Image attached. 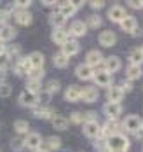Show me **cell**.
<instances>
[{
    "label": "cell",
    "mask_w": 143,
    "mask_h": 152,
    "mask_svg": "<svg viewBox=\"0 0 143 152\" xmlns=\"http://www.w3.org/2000/svg\"><path fill=\"white\" fill-rule=\"evenodd\" d=\"M107 147L112 152H127L131 147V142L126 135H115V137L107 138Z\"/></svg>",
    "instance_id": "cell-1"
},
{
    "label": "cell",
    "mask_w": 143,
    "mask_h": 152,
    "mask_svg": "<svg viewBox=\"0 0 143 152\" xmlns=\"http://www.w3.org/2000/svg\"><path fill=\"white\" fill-rule=\"evenodd\" d=\"M143 128V121L140 115H136V114H129L124 117V121H122V129H126L127 133H136L138 129H142Z\"/></svg>",
    "instance_id": "cell-2"
},
{
    "label": "cell",
    "mask_w": 143,
    "mask_h": 152,
    "mask_svg": "<svg viewBox=\"0 0 143 152\" xmlns=\"http://www.w3.org/2000/svg\"><path fill=\"white\" fill-rule=\"evenodd\" d=\"M115 135H122V124L119 121H113V119H108L105 122L103 129H101V138H110L115 137Z\"/></svg>",
    "instance_id": "cell-3"
},
{
    "label": "cell",
    "mask_w": 143,
    "mask_h": 152,
    "mask_svg": "<svg viewBox=\"0 0 143 152\" xmlns=\"http://www.w3.org/2000/svg\"><path fill=\"white\" fill-rule=\"evenodd\" d=\"M42 145V137L37 131H30L28 135H25V147L30 151H38Z\"/></svg>",
    "instance_id": "cell-4"
},
{
    "label": "cell",
    "mask_w": 143,
    "mask_h": 152,
    "mask_svg": "<svg viewBox=\"0 0 143 152\" xmlns=\"http://www.w3.org/2000/svg\"><path fill=\"white\" fill-rule=\"evenodd\" d=\"M79 7H82V2H61L58 11L68 19V18H72V16L79 11Z\"/></svg>",
    "instance_id": "cell-5"
},
{
    "label": "cell",
    "mask_w": 143,
    "mask_h": 152,
    "mask_svg": "<svg viewBox=\"0 0 143 152\" xmlns=\"http://www.w3.org/2000/svg\"><path fill=\"white\" fill-rule=\"evenodd\" d=\"M103 114L108 117V119H113V121H117L119 117H120V114H122V105L120 103H105L103 105Z\"/></svg>",
    "instance_id": "cell-6"
},
{
    "label": "cell",
    "mask_w": 143,
    "mask_h": 152,
    "mask_svg": "<svg viewBox=\"0 0 143 152\" xmlns=\"http://www.w3.org/2000/svg\"><path fill=\"white\" fill-rule=\"evenodd\" d=\"M17 103H19L21 107L35 108V107L38 105V103H37V94H32V93H28L26 89H25V91L19 93V96H17Z\"/></svg>",
    "instance_id": "cell-7"
},
{
    "label": "cell",
    "mask_w": 143,
    "mask_h": 152,
    "mask_svg": "<svg viewBox=\"0 0 143 152\" xmlns=\"http://www.w3.org/2000/svg\"><path fill=\"white\" fill-rule=\"evenodd\" d=\"M126 16H127L126 9H124L120 4H115V5H112L110 9H108V19L113 21V23H120Z\"/></svg>",
    "instance_id": "cell-8"
},
{
    "label": "cell",
    "mask_w": 143,
    "mask_h": 152,
    "mask_svg": "<svg viewBox=\"0 0 143 152\" xmlns=\"http://www.w3.org/2000/svg\"><path fill=\"white\" fill-rule=\"evenodd\" d=\"M120 66H122V63H120V58H117V56H108L107 60H103V70L110 75L115 74L117 70H120Z\"/></svg>",
    "instance_id": "cell-9"
},
{
    "label": "cell",
    "mask_w": 143,
    "mask_h": 152,
    "mask_svg": "<svg viewBox=\"0 0 143 152\" xmlns=\"http://www.w3.org/2000/svg\"><path fill=\"white\" fill-rule=\"evenodd\" d=\"M75 75L79 77L80 80H89V79H93V75H94V68H91L86 63H79L75 66Z\"/></svg>",
    "instance_id": "cell-10"
},
{
    "label": "cell",
    "mask_w": 143,
    "mask_h": 152,
    "mask_svg": "<svg viewBox=\"0 0 143 152\" xmlns=\"http://www.w3.org/2000/svg\"><path fill=\"white\" fill-rule=\"evenodd\" d=\"M98 40H99V44L103 47H112V46H115V42H117V35H115V31H112V30H103L99 33Z\"/></svg>",
    "instance_id": "cell-11"
},
{
    "label": "cell",
    "mask_w": 143,
    "mask_h": 152,
    "mask_svg": "<svg viewBox=\"0 0 143 152\" xmlns=\"http://www.w3.org/2000/svg\"><path fill=\"white\" fill-rule=\"evenodd\" d=\"M80 51V44L75 40V39H70V40H66L63 46H61V53H63L65 56H75V54H79Z\"/></svg>",
    "instance_id": "cell-12"
},
{
    "label": "cell",
    "mask_w": 143,
    "mask_h": 152,
    "mask_svg": "<svg viewBox=\"0 0 143 152\" xmlns=\"http://www.w3.org/2000/svg\"><path fill=\"white\" fill-rule=\"evenodd\" d=\"M98 96H99V93H98V89L93 88V86H86V88H82V91H80V100L86 102V103L96 102Z\"/></svg>",
    "instance_id": "cell-13"
},
{
    "label": "cell",
    "mask_w": 143,
    "mask_h": 152,
    "mask_svg": "<svg viewBox=\"0 0 143 152\" xmlns=\"http://www.w3.org/2000/svg\"><path fill=\"white\" fill-rule=\"evenodd\" d=\"M14 19H16L17 25H21V26H30L33 21V16L30 11H19V9H16L14 11Z\"/></svg>",
    "instance_id": "cell-14"
},
{
    "label": "cell",
    "mask_w": 143,
    "mask_h": 152,
    "mask_svg": "<svg viewBox=\"0 0 143 152\" xmlns=\"http://www.w3.org/2000/svg\"><path fill=\"white\" fill-rule=\"evenodd\" d=\"M124 98V93L120 91L119 86H110L107 89V102L108 103H120Z\"/></svg>",
    "instance_id": "cell-15"
},
{
    "label": "cell",
    "mask_w": 143,
    "mask_h": 152,
    "mask_svg": "<svg viewBox=\"0 0 143 152\" xmlns=\"http://www.w3.org/2000/svg\"><path fill=\"white\" fill-rule=\"evenodd\" d=\"M93 79H94L96 86H101V88H110V86H112V75H110V74H107L105 70L94 72Z\"/></svg>",
    "instance_id": "cell-16"
},
{
    "label": "cell",
    "mask_w": 143,
    "mask_h": 152,
    "mask_svg": "<svg viewBox=\"0 0 143 152\" xmlns=\"http://www.w3.org/2000/svg\"><path fill=\"white\" fill-rule=\"evenodd\" d=\"M119 26H120V30L126 31V33H133V31L138 28V21H136V18H134V16L127 14L126 18L119 23Z\"/></svg>",
    "instance_id": "cell-17"
},
{
    "label": "cell",
    "mask_w": 143,
    "mask_h": 152,
    "mask_svg": "<svg viewBox=\"0 0 143 152\" xmlns=\"http://www.w3.org/2000/svg\"><path fill=\"white\" fill-rule=\"evenodd\" d=\"M51 39H52V42L54 44H58V46H63L66 40H70V33L63 28H54L52 30V35H51Z\"/></svg>",
    "instance_id": "cell-18"
},
{
    "label": "cell",
    "mask_w": 143,
    "mask_h": 152,
    "mask_svg": "<svg viewBox=\"0 0 143 152\" xmlns=\"http://www.w3.org/2000/svg\"><path fill=\"white\" fill-rule=\"evenodd\" d=\"M84 135L87 138H99L101 135V128L98 122H84Z\"/></svg>",
    "instance_id": "cell-19"
},
{
    "label": "cell",
    "mask_w": 143,
    "mask_h": 152,
    "mask_svg": "<svg viewBox=\"0 0 143 152\" xmlns=\"http://www.w3.org/2000/svg\"><path fill=\"white\" fill-rule=\"evenodd\" d=\"M101 63H103L101 53H99L98 49H91V51L87 53V56H86V65H89L91 68H94V66L101 65Z\"/></svg>",
    "instance_id": "cell-20"
},
{
    "label": "cell",
    "mask_w": 143,
    "mask_h": 152,
    "mask_svg": "<svg viewBox=\"0 0 143 152\" xmlns=\"http://www.w3.org/2000/svg\"><path fill=\"white\" fill-rule=\"evenodd\" d=\"M30 70H32V65H30L28 58H19L14 65V74L16 75H28Z\"/></svg>",
    "instance_id": "cell-21"
},
{
    "label": "cell",
    "mask_w": 143,
    "mask_h": 152,
    "mask_svg": "<svg viewBox=\"0 0 143 152\" xmlns=\"http://www.w3.org/2000/svg\"><path fill=\"white\" fill-rule=\"evenodd\" d=\"M86 31H87V26H86V23L84 21H80V19H77V21H73L72 25H70V35L72 37H82V35H86Z\"/></svg>",
    "instance_id": "cell-22"
},
{
    "label": "cell",
    "mask_w": 143,
    "mask_h": 152,
    "mask_svg": "<svg viewBox=\"0 0 143 152\" xmlns=\"http://www.w3.org/2000/svg\"><path fill=\"white\" fill-rule=\"evenodd\" d=\"M33 115H35V117H38V119H52L56 114H54V108L37 105L35 108H33Z\"/></svg>",
    "instance_id": "cell-23"
},
{
    "label": "cell",
    "mask_w": 143,
    "mask_h": 152,
    "mask_svg": "<svg viewBox=\"0 0 143 152\" xmlns=\"http://www.w3.org/2000/svg\"><path fill=\"white\" fill-rule=\"evenodd\" d=\"M80 91H82V88L75 86V84L68 86L66 91H65V100H66V102H79L80 100Z\"/></svg>",
    "instance_id": "cell-24"
},
{
    "label": "cell",
    "mask_w": 143,
    "mask_h": 152,
    "mask_svg": "<svg viewBox=\"0 0 143 152\" xmlns=\"http://www.w3.org/2000/svg\"><path fill=\"white\" fill-rule=\"evenodd\" d=\"M49 23L54 26V28H63V25H66V18H65L60 11H52L49 16Z\"/></svg>",
    "instance_id": "cell-25"
},
{
    "label": "cell",
    "mask_w": 143,
    "mask_h": 152,
    "mask_svg": "<svg viewBox=\"0 0 143 152\" xmlns=\"http://www.w3.org/2000/svg\"><path fill=\"white\" fill-rule=\"evenodd\" d=\"M26 58H28V61H30L32 68H44L46 58H44V54H42V53L35 51V53H32V54H30V56H26Z\"/></svg>",
    "instance_id": "cell-26"
},
{
    "label": "cell",
    "mask_w": 143,
    "mask_h": 152,
    "mask_svg": "<svg viewBox=\"0 0 143 152\" xmlns=\"http://www.w3.org/2000/svg\"><path fill=\"white\" fill-rule=\"evenodd\" d=\"M51 122H52V128L58 129V131H65V129H68V126H70L68 119H66L65 115H58V114L51 119Z\"/></svg>",
    "instance_id": "cell-27"
},
{
    "label": "cell",
    "mask_w": 143,
    "mask_h": 152,
    "mask_svg": "<svg viewBox=\"0 0 143 152\" xmlns=\"http://www.w3.org/2000/svg\"><path fill=\"white\" fill-rule=\"evenodd\" d=\"M16 37V28L11 26V25H4L0 26V40L7 42V40H12Z\"/></svg>",
    "instance_id": "cell-28"
},
{
    "label": "cell",
    "mask_w": 143,
    "mask_h": 152,
    "mask_svg": "<svg viewBox=\"0 0 143 152\" xmlns=\"http://www.w3.org/2000/svg\"><path fill=\"white\" fill-rule=\"evenodd\" d=\"M142 63H143V51H142V47H134V49L129 53V65L142 66Z\"/></svg>",
    "instance_id": "cell-29"
},
{
    "label": "cell",
    "mask_w": 143,
    "mask_h": 152,
    "mask_svg": "<svg viewBox=\"0 0 143 152\" xmlns=\"http://www.w3.org/2000/svg\"><path fill=\"white\" fill-rule=\"evenodd\" d=\"M143 74V70H142V66H136V65H129L126 68V77H127V80H136V79H140Z\"/></svg>",
    "instance_id": "cell-30"
},
{
    "label": "cell",
    "mask_w": 143,
    "mask_h": 152,
    "mask_svg": "<svg viewBox=\"0 0 143 152\" xmlns=\"http://www.w3.org/2000/svg\"><path fill=\"white\" fill-rule=\"evenodd\" d=\"M14 129H16V133L19 137H25V135L30 133V124H28V121H25V119H17L14 122Z\"/></svg>",
    "instance_id": "cell-31"
},
{
    "label": "cell",
    "mask_w": 143,
    "mask_h": 152,
    "mask_svg": "<svg viewBox=\"0 0 143 152\" xmlns=\"http://www.w3.org/2000/svg\"><path fill=\"white\" fill-rule=\"evenodd\" d=\"M84 23H86V26H87V28L96 30V28H99V26L103 25V18H101L99 14H91L86 21H84Z\"/></svg>",
    "instance_id": "cell-32"
},
{
    "label": "cell",
    "mask_w": 143,
    "mask_h": 152,
    "mask_svg": "<svg viewBox=\"0 0 143 152\" xmlns=\"http://www.w3.org/2000/svg\"><path fill=\"white\" fill-rule=\"evenodd\" d=\"M68 61H70V58H68V56H65L61 51H60V53H56V54L52 56V63H54V66H56V68H65V66L68 65Z\"/></svg>",
    "instance_id": "cell-33"
},
{
    "label": "cell",
    "mask_w": 143,
    "mask_h": 152,
    "mask_svg": "<svg viewBox=\"0 0 143 152\" xmlns=\"http://www.w3.org/2000/svg\"><path fill=\"white\" fill-rule=\"evenodd\" d=\"M61 89V82L58 80V79H51V80H47V84H46V89L44 91H47L51 96L52 94H56V93Z\"/></svg>",
    "instance_id": "cell-34"
},
{
    "label": "cell",
    "mask_w": 143,
    "mask_h": 152,
    "mask_svg": "<svg viewBox=\"0 0 143 152\" xmlns=\"http://www.w3.org/2000/svg\"><path fill=\"white\" fill-rule=\"evenodd\" d=\"M46 75V72H44V68H32L30 72H28V80H37V82H40L42 79Z\"/></svg>",
    "instance_id": "cell-35"
},
{
    "label": "cell",
    "mask_w": 143,
    "mask_h": 152,
    "mask_svg": "<svg viewBox=\"0 0 143 152\" xmlns=\"http://www.w3.org/2000/svg\"><path fill=\"white\" fill-rule=\"evenodd\" d=\"M23 149H25V138L23 137H14L11 140V151L21 152Z\"/></svg>",
    "instance_id": "cell-36"
},
{
    "label": "cell",
    "mask_w": 143,
    "mask_h": 152,
    "mask_svg": "<svg viewBox=\"0 0 143 152\" xmlns=\"http://www.w3.org/2000/svg\"><path fill=\"white\" fill-rule=\"evenodd\" d=\"M49 151H60L61 149V138L60 137H49L47 142H46Z\"/></svg>",
    "instance_id": "cell-37"
},
{
    "label": "cell",
    "mask_w": 143,
    "mask_h": 152,
    "mask_svg": "<svg viewBox=\"0 0 143 152\" xmlns=\"http://www.w3.org/2000/svg\"><path fill=\"white\" fill-rule=\"evenodd\" d=\"M26 91L32 93V94H38L42 91V82H37V80H26Z\"/></svg>",
    "instance_id": "cell-38"
},
{
    "label": "cell",
    "mask_w": 143,
    "mask_h": 152,
    "mask_svg": "<svg viewBox=\"0 0 143 152\" xmlns=\"http://www.w3.org/2000/svg\"><path fill=\"white\" fill-rule=\"evenodd\" d=\"M51 98H52V96H51L47 91H40L37 94V103L40 107H47V103L51 102Z\"/></svg>",
    "instance_id": "cell-39"
},
{
    "label": "cell",
    "mask_w": 143,
    "mask_h": 152,
    "mask_svg": "<svg viewBox=\"0 0 143 152\" xmlns=\"http://www.w3.org/2000/svg\"><path fill=\"white\" fill-rule=\"evenodd\" d=\"M11 93H12V86L11 84H7V82L0 84V98H7V96H11Z\"/></svg>",
    "instance_id": "cell-40"
},
{
    "label": "cell",
    "mask_w": 143,
    "mask_h": 152,
    "mask_svg": "<svg viewBox=\"0 0 143 152\" xmlns=\"http://www.w3.org/2000/svg\"><path fill=\"white\" fill-rule=\"evenodd\" d=\"M68 122H70V124H82V122H84V114H80V112H73V114L70 115Z\"/></svg>",
    "instance_id": "cell-41"
},
{
    "label": "cell",
    "mask_w": 143,
    "mask_h": 152,
    "mask_svg": "<svg viewBox=\"0 0 143 152\" xmlns=\"http://www.w3.org/2000/svg\"><path fill=\"white\" fill-rule=\"evenodd\" d=\"M19 51H21V47L16 46V44H12V46H9L5 49V53H7V56L9 58H14V56H19Z\"/></svg>",
    "instance_id": "cell-42"
},
{
    "label": "cell",
    "mask_w": 143,
    "mask_h": 152,
    "mask_svg": "<svg viewBox=\"0 0 143 152\" xmlns=\"http://www.w3.org/2000/svg\"><path fill=\"white\" fill-rule=\"evenodd\" d=\"M94 147H96V151H99V152H103L105 149H107V138H94Z\"/></svg>",
    "instance_id": "cell-43"
},
{
    "label": "cell",
    "mask_w": 143,
    "mask_h": 152,
    "mask_svg": "<svg viewBox=\"0 0 143 152\" xmlns=\"http://www.w3.org/2000/svg\"><path fill=\"white\" fill-rule=\"evenodd\" d=\"M9 18H11V11H4V9H0V26L7 25Z\"/></svg>",
    "instance_id": "cell-44"
},
{
    "label": "cell",
    "mask_w": 143,
    "mask_h": 152,
    "mask_svg": "<svg viewBox=\"0 0 143 152\" xmlns=\"http://www.w3.org/2000/svg\"><path fill=\"white\" fill-rule=\"evenodd\" d=\"M9 63H11V58L7 56V53H2L0 54V70H5Z\"/></svg>",
    "instance_id": "cell-45"
},
{
    "label": "cell",
    "mask_w": 143,
    "mask_h": 152,
    "mask_svg": "<svg viewBox=\"0 0 143 152\" xmlns=\"http://www.w3.org/2000/svg\"><path fill=\"white\" fill-rule=\"evenodd\" d=\"M119 88H120V91L126 94V93H129L131 89H133V82H131V80H126V82H122Z\"/></svg>",
    "instance_id": "cell-46"
},
{
    "label": "cell",
    "mask_w": 143,
    "mask_h": 152,
    "mask_svg": "<svg viewBox=\"0 0 143 152\" xmlns=\"http://www.w3.org/2000/svg\"><path fill=\"white\" fill-rule=\"evenodd\" d=\"M84 122H98L96 121V114L94 112H91V110L86 112V114H84Z\"/></svg>",
    "instance_id": "cell-47"
},
{
    "label": "cell",
    "mask_w": 143,
    "mask_h": 152,
    "mask_svg": "<svg viewBox=\"0 0 143 152\" xmlns=\"http://www.w3.org/2000/svg\"><path fill=\"white\" fill-rule=\"evenodd\" d=\"M127 5L133 9H143V0H129Z\"/></svg>",
    "instance_id": "cell-48"
},
{
    "label": "cell",
    "mask_w": 143,
    "mask_h": 152,
    "mask_svg": "<svg viewBox=\"0 0 143 152\" xmlns=\"http://www.w3.org/2000/svg\"><path fill=\"white\" fill-rule=\"evenodd\" d=\"M89 5H91V9H101V7H105V2L103 0H93V2H89Z\"/></svg>",
    "instance_id": "cell-49"
},
{
    "label": "cell",
    "mask_w": 143,
    "mask_h": 152,
    "mask_svg": "<svg viewBox=\"0 0 143 152\" xmlns=\"http://www.w3.org/2000/svg\"><path fill=\"white\" fill-rule=\"evenodd\" d=\"M5 49H7L5 42H4V40H0V54H2V53H5Z\"/></svg>",
    "instance_id": "cell-50"
},
{
    "label": "cell",
    "mask_w": 143,
    "mask_h": 152,
    "mask_svg": "<svg viewBox=\"0 0 143 152\" xmlns=\"http://www.w3.org/2000/svg\"><path fill=\"white\" fill-rule=\"evenodd\" d=\"M5 80V70H0V84H4Z\"/></svg>",
    "instance_id": "cell-51"
},
{
    "label": "cell",
    "mask_w": 143,
    "mask_h": 152,
    "mask_svg": "<svg viewBox=\"0 0 143 152\" xmlns=\"http://www.w3.org/2000/svg\"><path fill=\"white\" fill-rule=\"evenodd\" d=\"M134 135H136V138H143V128H142V129H138Z\"/></svg>",
    "instance_id": "cell-52"
},
{
    "label": "cell",
    "mask_w": 143,
    "mask_h": 152,
    "mask_svg": "<svg viewBox=\"0 0 143 152\" xmlns=\"http://www.w3.org/2000/svg\"><path fill=\"white\" fill-rule=\"evenodd\" d=\"M44 5H47V7H49V5H54V2H52V0H51V2H49V0H46V2H44Z\"/></svg>",
    "instance_id": "cell-53"
},
{
    "label": "cell",
    "mask_w": 143,
    "mask_h": 152,
    "mask_svg": "<svg viewBox=\"0 0 143 152\" xmlns=\"http://www.w3.org/2000/svg\"><path fill=\"white\" fill-rule=\"evenodd\" d=\"M103 152H112V151H110V149H108V147H107V149H105V151H103Z\"/></svg>",
    "instance_id": "cell-54"
},
{
    "label": "cell",
    "mask_w": 143,
    "mask_h": 152,
    "mask_svg": "<svg viewBox=\"0 0 143 152\" xmlns=\"http://www.w3.org/2000/svg\"><path fill=\"white\" fill-rule=\"evenodd\" d=\"M35 152H47V151H40V149H38V151H35Z\"/></svg>",
    "instance_id": "cell-55"
},
{
    "label": "cell",
    "mask_w": 143,
    "mask_h": 152,
    "mask_svg": "<svg viewBox=\"0 0 143 152\" xmlns=\"http://www.w3.org/2000/svg\"><path fill=\"white\" fill-rule=\"evenodd\" d=\"M142 51H143V47H142Z\"/></svg>",
    "instance_id": "cell-56"
}]
</instances>
